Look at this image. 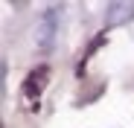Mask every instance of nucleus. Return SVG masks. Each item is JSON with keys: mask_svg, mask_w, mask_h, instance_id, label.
<instances>
[{"mask_svg": "<svg viewBox=\"0 0 134 128\" xmlns=\"http://www.w3.org/2000/svg\"><path fill=\"white\" fill-rule=\"evenodd\" d=\"M58 9H47V15L41 18V24H38V44L41 47H50L53 44V38L58 32Z\"/></svg>", "mask_w": 134, "mask_h": 128, "instance_id": "nucleus-1", "label": "nucleus"}, {"mask_svg": "<svg viewBox=\"0 0 134 128\" xmlns=\"http://www.w3.org/2000/svg\"><path fill=\"white\" fill-rule=\"evenodd\" d=\"M131 18H134V3H111L108 15H105V24L108 26H120V24H125Z\"/></svg>", "mask_w": 134, "mask_h": 128, "instance_id": "nucleus-2", "label": "nucleus"}]
</instances>
